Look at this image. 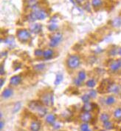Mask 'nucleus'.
Instances as JSON below:
<instances>
[{
  "label": "nucleus",
  "mask_w": 121,
  "mask_h": 131,
  "mask_svg": "<svg viewBox=\"0 0 121 131\" xmlns=\"http://www.w3.org/2000/svg\"><path fill=\"white\" fill-rule=\"evenodd\" d=\"M28 107L30 110H32L35 113H36L37 114H38L40 116L43 117L46 115L47 113V109L46 108H44L42 105V103H40L39 101H33L29 103Z\"/></svg>",
  "instance_id": "nucleus-1"
},
{
  "label": "nucleus",
  "mask_w": 121,
  "mask_h": 131,
  "mask_svg": "<svg viewBox=\"0 0 121 131\" xmlns=\"http://www.w3.org/2000/svg\"><path fill=\"white\" fill-rule=\"evenodd\" d=\"M47 17V13L44 11L40 10L38 8H35L34 11L28 16L27 19L30 22H34L37 19H44Z\"/></svg>",
  "instance_id": "nucleus-2"
},
{
  "label": "nucleus",
  "mask_w": 121,
  "mask_h": 131,
  "mask_svg": "<svg viewBox=\"0 0 121 131\" xmlns=\"http://www.w3.org/2000/svg\"><path fill=\"white\" fill-rule=\"evenodd\" d=\"M80 65V59L77 56H71L67 60V65L69 68L75 69Z\"/></svg>",
  "instance_id": "nucleus-3"
},
{
  "label": "nucleus",
  "mask_w": 121,
  "mask_h": 131,
  "mask_svg": "<svg viewBox=\"0 0 121 131\" xmlns=\"http://www.w3.org/2000/svg\"><path fill=\"white\" fill-rule=\"evenodd\" d=\"M42 101L47 106H53L54 104L53 94L51 93H47L42 97Z\"/></svg>",
  "instance_id": "nucleus-4"
},
{
  "label": "nucleus",
  "mask_w": 121,
  "mask_h": 131,
  "mask_svg": "<svg viewBox=\"0 0 121 131\" xmlns=\"http://www.w3.org/2000/svg\"><path fill=\"white\" fill-rule=\"evenodd\" d=\"M61 40H62V34L61 33H55L50 39V46L52 47H56L58 44L61 42Z\"/></svg>",
  "instance_id": "nucleus-5"
},
{
  "label": "nucleus",
  "mask_w": 121,
  "mask_h": 131,
  "mask_svg": "<svg viewBox=\"0 0 121 131\" xmlns=\"http://www.w3.org/2000/svg\"><path fill=\"white\" fill-rule=\"evenodd\" d=\"M17 36H18V39L21 42H27L30 39V33H29V31L27 30H20L17 33Z\"/></svg>",
  "instance_id": "nucleus-6"
},
{
  "label": "nucleus",
  "mask_w": 121,
  "mask_h": 131,
  "mask_svg": "<svg viewBox=\"0 0 121 131\" xmlns=\"http://www.w3.org/2000/svg\"><path fill=\"white\" fill-rule=\"evenodd\" d=\"M107 91L113 93H119L121 92V86L114 83H111L108 87Z\"/></svg>",
  "instance_id": "nucleus-7"
},
{
  "label": "nucleus",
  "mask_w": 121,
  "mask_h": 131,
  "mask_svg": "<svg viewBox=\"0 0 121 131\" xmlns=\"http://www.w3.org/2000/svg\"><path fill=\"white\" fill-rule=\"evenodd\" d=\"M30 31L34 33H38L42 31V26L40 24H33L30 26Z\"/></svg>",
  "instance_id": "nucleus-8"
},
{
  "label": "nucleus",
  "mask_w": 121,
  "mask_h": 131,
  "mask_svg": "<svg viewBox=\"0 0 121 131\" xmlns=\"http://www.w3.org/2000/svg\"><path fill=\"white\" fill-rule=\"evenodd\" d=\"M22 81V78L20 76H14L11 78L10 83L12 85H18Z\"/></svg>",
  "instance_id": "nucleus-9"
},
{
  "label": "nucleus",
  "mask_w": 121,
  "mask_h": 131,
  "mask_svg": "<svg viewBox=\"0 0 121 131\" xmlns=\"http://www.w3.org/2000/svg\"><path fill=\"white\" fill-rule=\"evenodd\" d=\"M91 119H92V116L90 113H89V112H84L80 116V119L84 122H89L91 120Z\"/></svg>",
  "instance_id": "nucleus-10"
},
{
  "label": "nucleus",
  "mask_w": 121,
  "mask_h": 131,
  "mask_svg": "<svg viewBox=\"0 0 121 131\" xmlns=\"http://www.w3.org/2000/svg\"><path fill=\"white\" fill-rule=\"evenodd\" d=\"M41 124L38 121H33L30 124V129L32 131H38L40 130Z\"/></svg>",
  "instance_id": "nucleus-11"
},
{
  "label": "nucleus",
  "mask_w": 121,
  "mask_h": 131,
  "mask_svg": "<svg viewBox=\"0 0 121 131\" xmlns=\"http://www.w3.org/2000/svg\"><path fill=\"white\" fill-rule=\"evenodd\" d=\"M12 95H13V90L11 89H5L2 93V96L5 98H9Z\"/></svg>",
  "instance_id": "nucleus-12"
},
{
  "label": "nucleus",
  "mask_w": 121,
  "mask_h": 131,
  "mask_svg": "<svg viewBox=\"0 0 121 131\" xmlns=\"http://www.w3.org/2000/svg\"><path fill=\"white\" fill-rule=\"evenodd\" d=\"M94 108V105L92 103L89 102H87L84 104V105L83 106V110L84 112H90L92 111Z\"/></svg>",
  "instance_id": "nucleus-13"
},
{
  "label": "nucleus",
  "mask_w": 121,
  "mask_h": 131,
  "mask_svg": "<svg viewBox=\"0 0 121 131\" xmlns=\"http://www.w3.org/2000/svg\"><path fill=\"white\" fill-rule=\"evenodd\" d=\"M111 24L114 28H119L121 26V18L120 17H117L114 19L111 22Z\"/></svg>",
  "instance_id": "nucleus-14"
},
{
  "label": "nucleus",
  "mask_w": 121,
  "mask_h": 131,
  "mask_svg": "<svg viewBox=\"0 0 121 131\" xmlns=\"http://www.w3.org/2000/svg\"><path fill=\"white\" fill-rule=\"evenodd\" d=\"M44 58L45 59H50L53 57V52L51 49H49V50H47L46 51L44 52Z\"/></svg>",
  "instance_id": "nucleus-15"
},
{
  "label": "nucleus",
  "mask_w": 121,
  "mask_h": 131,
  "mask_svg": "<svg viewBox=\"0 0 121 131\" xmlns=\"http://www.w3.org/2000/svg\"><path fill=\"white\" fill-rule=\"evenodd\" d=\"M110 69L112 71H117L118 69H120V66L118 64V62L117 61L113 62L110 65Z\"/></svg>",
  "instance_id": "nucleus-16"
},
{
  "label": "nucleus",
  "mask_w": 121,
  "mask_h": 131,
  "mask_svg": "<svg viewBox=\"0 0 121 131\" xmlns=\"http://www.w3.org/2000/svg\"><path fill=\"white\" fill-rule=\"evenodd\" d=\"M47 122H48L49 124H53L55 121V116L52 115V114H50L47 116V119H46Z\"/></svg>",
  "instance_id": "nucleus-17"
},
{
  "label": "nucleus",
  "mask_w": 121,
  "mask_h": 131,
  "mask_svg": "<svg viewBox=\"0 0 121 131\" xmlns=\"http://www.w3.org/2000/svg\"><path fill=\"white\" fill-rule=\"evenodd\" d=\"M62 80H63V76H62L61 74H60V73L57 74V76H56V78H55V85H59V84L62 82Z\"/></svg>",
  "instance_id": "nucleus-18"
},
{
  "label": "nucleus",
  "mask_w": 121,
  "mask_h": 131,
  "mask_svg": "<svg viewBox=\"0 0 121 131\" xmlns=\"http://www.w3.org/2000/svg\"><path fill=\"white\" fill-rule=\"evenodd\" d=\"M114 116L116 119H121V108H117L114 112Z\"/></svg>",
  "instance_id": "nucleus-19"
},
{
  "label": "nucleus",
  "mask_w": 121,
  "mask_h": 131,
  "mask_svg": "<svg viewBox=\"0 0 121 131\" xmlns=\"http://www.w3.org/2000/svg\"><path fill=\"white\" fill-rule=\"evenodd\" d=\"M103 127L106 130H111V129L113 128V125H112V124L109 121H107L106 122H103Z\"/></svg>",
  "instance_id": "nucleus-20"
},
{
  "label": "nucleus",
  "mask_w": 121,
  "mask_h": 131,
  "mask_svg": "<svg viewBox=\"0 0 121 131\" xmlns=\"http://www.w3.org/2000/svg\"><path fill=\"white\" fill-rule=\"evenodd\" d=\"M109 116L106 113H103L100 116V120L103 122H106V121H109Z\"/></svg>",
  "instance_id": "nucleus-21"
},
{
  "label": "nucleus",
  "mask_w": 121,
  "mask_h": 131,
  "mask_svg": "<svg viewBox=\"0 0 121 131\" xmlns=\"http://www.w3.org/2000/svg\"><path fill=\"white\" fill-rule=\"evenodd\" d=\"M48 29L50 31H54L58 29V25L55 23H52V24H50L48 25Z\"/></svg>",
  "instance_id": "nucleus-22"
},
{
  "label": "nucleus",
  "mask_w": 121,
  "mask_h": 131,
  "mask_svg": "<svg viewBox=\"0 0 121 131\" xmlns=\"http://www.w3.org/2000/svg\"><path fill=\"white\" fill-rule=\"evenodd\" d=\"M78 78L81 81H84L86 78V73L83 70L80 71L78 73Z\"/></svg>",
  "instance_id": "nucleus-23"
},
{
  "label": "nucleus",
  "mask_w": 121,
  "mask_h": 131,
  "mask_svg": "<svg viewBox=\"0 0 121 131\" xmlns=\"http://www.w3.org/2000/svg\"><path fill=\"white\" fill-rule=\"evenodd\" d=\"M92 4L95 8H97V7L100 6V5L102 4V1L101 0H92Z\"/></svg>",
  "instance_id": "nucleus-24"
},
{
  "label": "nucleus",
  "mask_w": 121,
  "mask_h": 131,
  "mask_svg": "<svg viewBox=\"0 0 121 131\" xmlns=\"http://www.w3.org/2000/svg\"><path fill=\"white\" fill-rule=\"evenodd\" d=\"M96 83H95V81L94 79H89L88 82H87V85L89 87H93L95 86Z\"/></svg>",
  "instance_id": "nucleus-25"
},
{
  "label": "nucleus",
  "mask_w": 121,
  "mask_h": 131,
  "mask_svg": "<svg viewBox=\"0 0 121 131\" xmlns=\"http://www.w3.org/2000/svg\"><path fill=\"white\" fill-rule=\"evenodd\" d=\"M114 101H115V99H114V98L113 96H109L108 98H106V103L107 104L110 105V104H112L114 102Z\"/></svg>",
  "instance_id": "nucleus-26"
},
{
  "label": "nucleus",
  "mask_w": 121,
  "mask_h": 131,
  "mask_svg": "<svg viewBox=\"0 0 121 131\" xmlns=\"http://www.w3.org/2000/svg\"><path fill=\"white\" fill-rule=\"evenodd\" d=\"M27 4L30 8H35L37 5V1L36 0H29Z\"/></svg>",
  "instance_id": "nucleus-27"
},
{
  "label": "nucleus",
  "mask_w": 121,
  "mask_h": 131,
  "mask_svg": "<svg viewBox=\"0 0 121 131\" xmlns=\"http://www.w3.org/2000/svg\"><path fill=\"white\" fill-rule=\"evenodd\" d=\"M88 95L90 96V98H95L97 96V92L95 90H91L89 91Z\"/></svg>",
  "instance_id": "nucleus-28"
},
{
  "label": "nucleus",
  "mask_w": 121,
  "mask_h": 131,
  "mask_svg": "<svg viewBox=\"0 0 121 131\" xmlns=\"http://www.w3.org/2000/svg\"><path fill=\"white\" fill-rule=\"evenodd\" d=\"M20 107H21V104L20 103H16V104H15V106H14V108H13V113H16L17 111H19V110L20 109Z\"/></svg>",
  "instance_id": "nucleus-29"
},
{
  "label": "nucleus",
  "mask_w": 121,
  "mask_h": 131,
  "mask_svg": "<svg viewBox=\"0 0 121 131\" xmlns=\"http://www.w3.org/2000/svg\"><path fill=\"white\" fill-rule=\"evenodd\" d=\"M44 67H45V65L44 64H39V65H37L35 66V69L36 70H42L44 69Z\"/></svg>",
  "instance_id": "nucleus-30"
},
{
  "label": "nucleus",
  "mask_w": 121,
  "mask_h": 131,
  "mask_svg": "<svg viewBox=\"0 0 121 131\" xmlns=\"http://www.w3.org/2000/svg\"><path fill=\"white\" fill-rule=\"evenodd\" d=\"M89 98H90V96H89L88 94H86V95H84V96H82V101H83L84 103H87V102H89Z\"/></svg>",
  "instance_id": "nucleus-31"
},
{
  "label": "nucleus",
  "mask_w": 121,
  "mask_h": 131,
  "mask_svg": "<svg viewBox=\"0 0 121 131\" xmlns=\"http://www.w3.org/2000/svg\"><path fill=\"white\" fill-rule=\"evenodd\" d=\"M89 129L88 124H83L80 126V130L81 131H87Z\"/></svg>",
  "instance_id": "nucleus-32"
},
{
  "label": "nucleus",
  "mask_w": 121,
  "mask_h": 131,
  "mask_svg": "<svg viewBox=\"0 0 121 131\" xmlns=\"http://www.w3.org/2000/svg\"><path fill=\"white\" fill-rule=\"evenodd\" d=\"M74 83H75V85H77V86H80V85H81V83H82V81L80 80L78 78H76L74 80Z\"/></svg>",
  "instance_id": "nucleus-33"
},
{
  "label": "nucleus",
  "mask_w": 121,
  "mask_h": 131,
  "mask_svg": "<svg viewBox=\"0 0 121 131\" xmlns=\"http://www.w3.org/2000/svg\"><path fill=\"white\" fill-rule=\"evenodd\" d=\"M35 54L37 56H42V55L44 54V52L42 50H36L35 51Z\"/></svg>",
  "instance_id": "nucleus-34"
},
{
  "label": "nucleus",
  "mask_w": 121,
  "mask_h": 131,
  "mask_svg": "<svg viewBox=\"0 0 121 131\" xmlns=\"http://www.w3.org/2000/svg\"><path fill=\"white\" fill-rule=\"evenodd\" d=\"M6 43H8V44H13V39L12 40L11 39H8L6 40Z\"/></svg>",
  "instance_id": "nucleus-35"
},
{
  "label": "nucleus",
  "mask_w": 121,
  "mask_h": 131,
  "mask_svg": "<svg viewBox=\"0 0 121 131\" xmlns=\"http://www.w3.org/2000/svg\"><path fill=\"white\" fill-rule=\"evenodd\" d=\"M1 72V75H3L4 73H5V70H4V67H3V65L1 66V70H0Z\"/></svg>",
  "instance_id": "nucleus-36"
},
{
  "label": "nucleus",
  "mask_w": 121,
  "mask_h": 131,
  "mask_svg": "<svg viewBox=\"0 0 121 131\" xmlns=\"http://www.w3.org/2000/svg\"><path fill=\"white\" fill-rule=\"evenodd\" d=\"M53 127H55V129H58V128H59V127H61V125H59L58 124H53Z\"/></svg>",
  "instance_id": "nucleus-37"
},
{
  "label": "nucleus",
  "mask_w": 121,
  "mask_h": 131,
  "mask_svg": "<svg viewBox=\"0 0 121 131\" xmlns=\"http://www.w3.org/2000/svg\"><path fill=\"white\" fill-rule=\"evenodd\" d=\"M3 84H4V80H3V78H1V80H0V87H2Z\"/></svg>",
  "instance_id": "nucleus-38"
},
{
  "label": "nucleus",
  "mask_w": 121,
  "mask_h": 131,
  "mask_svg": "<svg viewBox=\"0 0 121 131\" xmlns=\"http://www.w3.org/2000/svg\"><path fill=\"white\" fill-rule=\"evenodd\" d=\"M3 127H4V123H3V121H1V123H0V129L2 130Z\"/></svg>",
  "instance_id": "nucleus-39"
},
{
  "label": "nucleus",
  "mask_w": 121,
  "mask_h": 131,
  "mask_svg": "<svg viewBox=\"0 0 121 131\" xmlns=\"http://www.w3.org/2000/svg\"><path fill=\"white\" fill-rule=\"evenodd\" d=\"M117 62H118L119 66H120V68H121V59H119V60H117Z\"/></svg>",
  "instance_id": "nucleus-40"
},
{
  "label": "nucleus",
  "mask_w": 121,
  "mask_h": 131,
  "mask_svg": "<svg viewBox=\"0 0 121 131\" xmlns=\"http://www.w3.org/2000/svg\"><path fill=\"white\" fill-rule=\"evenodd\" d=\"M118 53H119V54L121 56V47L120 48V50H119V52H118Z\"/></svg>",
  "instance_id": "nucleus-41"
},
{
  "label": "nucleus",
  "mask_w": 121,
  "mask_h": 131,
  "mask_svg": "<svg viewBox=\"0 0 121 131\" xmlns=\"http://www.w3.org/2000/svg\"><path fill=\"white\" fill-rule=\"evenodd\" d=\"M71 2H72L73 3V5H75V2H74L73 0H71Z\"/></svg>",
  "instance_id": "nucleus-42"
},
{
  "label": "nucleus",
  "mask_w": 121,
  "mask_h": 131,
  "mask_svg": "<svg viewBox=\"0 0 121 131\" xmlns=\"http://www.w3.org/2000/svg\"><path fill=\"white\" fill-rule=\"evenodd\" d=\"M81 1H82V0H77V2H80Z\"/></svg>",
  "instance_id": "nucleus-43"
},
{
  "label": "nucleus",
  "mask_w": 121,
  "mask_h": 131,
  "mask_svg": "<svg viewBox=\"0 0 121 131\" xmlns=\"http://www.w3.org/2000/svg\"><path fill=\"white\" fill-rule=\"evenodd\" d=\"M87 131H91V130H89V129H88V130H87Z\"/></svg>",
  "instance_id": "nucleus-44"
},
{
  "label": "nucleus",
  "mask_w": 121,
  "mask_h": 131,
  "mask_svg": "<svg viewBox=\"0 0 121 131\" xmlns=\"http://www.w3.org/2000/svg\"><path fill=\"white\" fill-rule=\"evenodd\" d=\"M120 131H121V128H120Z\"/></svg>",
  "instance_id": "nucleus-45"
}]
</instances>
